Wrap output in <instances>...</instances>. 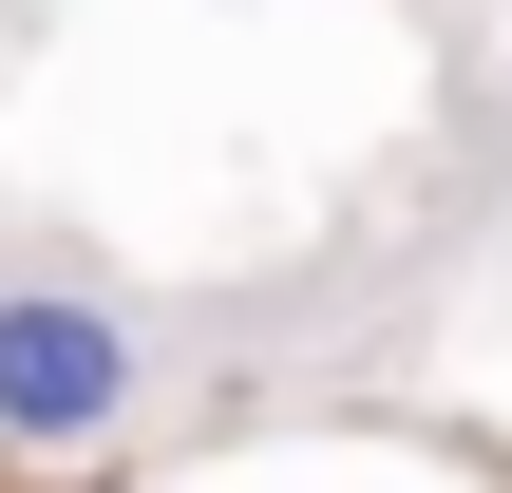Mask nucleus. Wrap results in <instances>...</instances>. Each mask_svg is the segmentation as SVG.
<instances>
[{
  "label": "nucleus",
  "instance_id": "1",
  "mask_svg": "<svg viewBox=\"0 0 512 493\" xmlns=\"http://www.w3.org/2000/svg\"><path fill=\"white\" fill-rule=\"evenodd\" d=\"M171 399V323L76 285V266H0V437L19 456H76V437H133Z\"/></svg>",
  "mask_w": 512,
  "mask_h": 493
}]
</instances>
